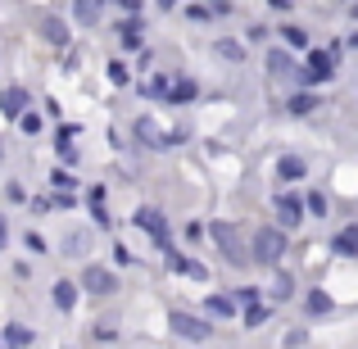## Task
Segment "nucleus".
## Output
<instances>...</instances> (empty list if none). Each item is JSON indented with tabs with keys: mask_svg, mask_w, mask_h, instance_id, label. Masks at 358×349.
I'll return each instance as SVG.
<instances>
[{
	"mask_svg": "<svg viewBox=\"0 0 358 349\" xmlns=\"http://www.w3.org/2000/svg\"><path fill=\"white\" fill-rule=\"evenodd\" d=\"M204 232H209V241L218 245V254H222V259L231 263V268H245V263H250V250H245L241 232L231 227V222H222V218H218V222H209Z\"/></svg>",
	"mask_w": 358,
	"mask_h": 349,
	"instance_id": "1",
	"label": "nucleus"
},
{
	"mask_svg": "<svg viewBox=\"0 0 358 349\" xmlns=\"http://www.w3.org/2000/svg\"><path fill=\"white\" fill-rule=\"evenodd\" d=\"M250 259L263 263V268H277V263L286 259V232H281V227H259V232H254Z\"/></svg>",
	"mask_w": 358,
	"mask_h": 349,
	"instance_id": "2",
	"label": "nucleus"
},
{
	"mask_svg": "<svg viewBox=\"0 0 358 349\" xmlns=\"http://www.w3.org/2000/svg\"><path fill=\"white\" fill-rule=\"evenodd\" d=\"M78 286L87 290V295H96V299H109V295H118V272L100 268V263H87V272H82Z\"/></svg>",
	"mask_w": 358,
	"mask_h": 349,
	"instance_id": "3",
	"label": "nucleus"
},
{
	"mask_svg": "<svg viewBox=\"0 0 358 349\" xmlns=\"http://www.w3.org/2000/svg\"><path fill=\"white\" fill-rule=\"evenodd\" d=\"M168 327H173V336H182V341H209V336H213V322L191 318V313H182V308L168 313Z\"/></svg>",
	"mask_w": 358,
	"mask_h": 349,
	"instance_id": "4",
	"label": "nucleus"
},
{
	"mask_svg": "<svg viewBox=\"0 0 358 349\" xmlns=\"http://www.w3.org/2000/svg\"><path fill=\"white\" fill-rule=\"evenodd\" d=\"M131 222H136V227L145 232L155 245H168V241H173V236H168V218H164L159 209H150V204H145V209H136V213H131Z\"/></svg>",
	"mask_w": 358,
	"mask_h": 349,
	"instance_id": "5",
	"label": "nucleus"
},
{
	"mask_svg": "<svg viewBox=\"0 0 358 349\" xmlns=\"http://www.w3.org/2000/svg\"><path fill=\"white\" fill-rule=\"evenodd\" d=\"M272 213H277L281 232H295L299 222H304V200H299V195H277V200H272Z\"/></svg>",
	"mask_w": 358,
	"mask_h": 349,
	"instance_id": "6",
	"label": "nucleus"
},
{
	"mask_svg": "<svg viewBox=\"0 0 358 349\" xmlns=\"http://www.w3.org/2000/svg\"><path fill=\"white\" fill-rule=\"evenodd\" d=\"M336 78V59L322 50H308V69H304V82H331Z\"/></svg>",
	"mask_w": 358,
	"mask_h": 349,
	"instance_id": "7",
	"label": "nucleus"
},
{
	"mask_svg": "<svg viewBox=\"0 0 358 349\" xmlns=\"http://www.w3.org/2000/svg\"><path fill=\"white\" fill-rule=\"evenodd\" d=\"M78 295H82V286H78V281H69V277L50 286V299H55L59 313H73V308H78Z\"/></svg>",
	"mask_w": 358,
	"mask_h": 349,
	"instance_id": "8",
	"label": "nucleus"
},
{
	"mask_svg": "<svg viewBox=\"0 0 358 349\" xmlns=\"http://www.w3.org/2000/svg\"><path fill=\"white\" fill-rule=\"evenodd\" d=\"M195 96H200L195 78H177V82H168V91H164V105H191Z\"/></svg>",
	"mask_w": 358,
	"mask_h": 349,
	"instance_id": "9",
	"label": "nucleus"
},
{
	"mask_svg": "<svg viewBox=\"0 0 358 349\" xmlns=\"http://www.w3.org/2000/svg\"><path fill=\"white\" fill-rule=\"evenodd\" d=\"M27 105H32V96H27V91L23 87H5V91H0V114H5V118H14V114H23V109Z\"/></svg>",
	"mask_w": 358,
	"mask_h": 349,
	"instance_id": "10",
	"label": "nucleus"
},
{
	"mask_svg": "<svg viewBox=\"0 0 358 349\" xmlns=\"http://www.w3.org/2000/svg\"><path fill=\"white\" fill-rule=\"evenodd\" d=\"M118 41L127 45V50H141V45H145V23H141V18H122L118 23Z\"/></svg>",
	"mask_w": 358,
	"mask_h": 349,
	"instance_id": "11",
	"label": "nucleus"
},
{
	"mask_svg": "<svg viewBox=\"0 0 358 349\" xmlns=\"http://www.w3.org/2000/svg\"><path fill=\"white\" fill-rule=\"evenodd\" d=\"M277 177H281V182H304V177H308V164L299 155H281L277 159Z\"/></svg>",
	"mask_w": 358,
	"mask_h": 349,
	"instance_id": "12",
	"label": "nucleus"
},
{
	"mask_svg": "<svg viewBox=\"0 0 358 349\" xmlns=\"http://www.w3.org/2000/svg\"><path fill=\"white\" fill-rule=\"evenodd\" d=\"M41 36H45L50 45H59V50H64V45H69V23H64L59 14H45V18H41Z\"/></svg>",
	"mask_w": 358,
	"mask_h": 349,
	"instance_id": "13",
	"label": "nucleus"
},
{
	"mask_svg": "<svg viewBox=\"0 0 358 349\" xmlns=\"http://www.w3.org/2000/svg\"><path fill=\"white\" fill-rule=\"evenodd\" d=\"M0 345H14V349H27V345H36V332H32V327H23V322H9L5 332H0Z\"/></svg>",
	"mask_w": 358,
	"mask_h": 349,
	"instance_id": "14",
	"label": "nucleus"
},
{
	"mask_svg": "<svg viewBox=\"0 0 358 349\" xmlns=\"http://www.w3.org/2000/svg\"><path fill=\"white\" fill-rule=\"evenodd\" d=\"M87 204H91V222L96 227H114V218H109V209H105V186H91V195H87Z\"/></svg>",
	"mask_w": 358,
	"mask_h": 349,
	"instance_id": "15",
	"label": "nucleus"
},
{
	"mask_svg": "<svg viewBox=\"0 0 358 349\" xmlns=\"http://www.w3.org/2000/svg\"><path fill=\"white\" fill-rule=\"evenodd\" d=\"M204 313L218 322V318H236V299L231 295H204Z\"/></svg>",
	"mask_w": 358,
	"mask_h": 349,
	"instance_id": "16",
	"label": "nucleus"
},
{
	"mask_svg": "<svg viewBox=\"0 0 358 349\" xmlns=\"http://www.w3.org/2000/svg\"><path fill=\"white\" fill-rule=\"evenodd\" d=\"M213 55H218L222 64H245V45L231 41V36H218V41H213Z\"/></svg>",
	"mask_w": 358,
	"mask_h": 349,
	"instance_id": "17",
	"label": "nucleus"
},
{
	"mask_svg": "<svg viewBox=\"0 0 358 349\" xmlns=\"http://www.w3.org/2000/svg\"><path fill=\"white\" fill-rule=\"evenodd\" d=\"M317 109V96L313 91H295V96H290V105H286V114L290 118H308Z\"/></svg>",
	"mask_w": 358,
	"mask_h": 349,
	"instance_id": "18",
	"label": "nucleus"
},
{
	"mask_svg": "<svg viewBox=\"0 0 358 349\" xmlns=\"http://www.w3.org/2000/svg\"><path fill=\"white\" fill-rule=\"evenodd\" d=\"M136 141L150 150H164V131L155 127V118H136Z\"/></svg>",
	"mask_w": 358,
	"mask_h": 349,
	"instance_id": "19",
	"label": "nucleus"
},
{
	"mask_svg": "<svg viewBox=\"0 0 358 349\" xmlns=\"http://www.w3.org/2000/svg\"><path fill=\"white\" fill-rule=\"evenodd\" d=\"M64 254H69V259H87L91 254V232H69L64 236Z\"/></svg>",
	"mask_w": 358,
	"mask_h": 349,
	"instance_id": "20",
	"label": "nucleus"
},
{
	"mask_svg": "<svg viewBox=\"0 0 358 349\" xmlns=\"http://www.w3.org/2000/svg\"><path fill=\"white\" fill-rule=\"evenodd\" d=\"M100 5H105V0H73V23L91 27L100 18Z\"/></svg>",
	"mask_w": 358,
	"mask_h": 349,
	"instance_id": "21",
	"label": "nucleus"
},
{
	"mask_svg": "<svg viewBox=\"0 0 358 349\" xmlns=\"http://www.w3.org/2000/svg\"><path fill=\"white\" fill-rule=\"evenodd\" d=\"M304 308H308V318H327V313H331V308H336V299L327 295V290H308Z\"/></svg>",
	"mask_w": 358,
	"mask_h": 349,
	"instance_id": "22",
	"label": "nucleus"
},
{
	"mask_svg": "<svg viewBox=\"0 0 358 349\" xmlns=\"http://www.w3.org/2000/svg\"><path fill=\"white\" fill-rule=\"evenodd\" d=\"M331 250L341 254V259H354V254H358V227H345V232H336Z\"/></svg>",
	"mask_w": 358,
	"mask_h": 349,
	"instance_id": "23",
	"label": "nucleus"
},
{
	"mask_svg": "<svg viewBox=\"0 0 358 349\" xmlns=\"http://www.w3.org/2000/svg\"><path fill=\"white\" fill-rule=\"evenodd\" d=\"M281 41H286V50H308V32H304V27H295V23L281 27Z\"/></svg>",
	"mask_w": 358,
	"mask_h": 349,
	"instance_id": "24",
	"label": "nucleus"
},
{
	"mask_svg": "<svg viewBox=\"0 0 358 349\" xmlns=\"http://www.w3.org/2000/svg\"><path fill=\"white\" fill-rule=\"evenodd\" d=\"M268 318H272V308L254 299V304H245V318H241V322H245V327H250V332H254V327H263V322H268Z\"/></svg>",
	"mask_w": 358,
	"mask_h": 349,
	"instance_id": "25",
	"label": "nucleus"
},
{
	"mask_svg": "<svg viewBox=\"0 0 358 349\" xmlns=\"http://www.w3.org/2000/svg\"><path fill=\"white\" fill-rule=\"evenodd\" d=\"M263 64H268L272 78H281V73H290V64H295V59H290V50H268V59H263Z\"/></svg>",
	"mask_w": 358,
	"mask_h": 349,
	"instance_id": "26",
	"label": "nucleus"
},
{
	"mask_svg": "<svg viewBox=\"0 0 358 349\" xmlns=\"http://www.w3.org/2000/svg\"><path fill=\"white\" fill-rule=\"evenodd\" d=\"M14 122H18V127H23V131H27V136H36V131H41V127H45V118H41V114H36V109H32V105H27V109H23V114H14Z\"/></svg>",
	"mask_w": 358,
	"mask_h": 349,
	"instance_id": "27",
	"label": "nucleus"
},
{
	"mask_svg": "<svg viewBox=\"0 0 358 349\" xmlns=\"http://www.w3.org/2000/svg\"><path fill=\"white\" fill-rule=\"evenodd\" d=\"M159 254H164V263H168L173 272H186V268H191V259H186V254H177L173 245H159Z\"/></svg>",
	"mask_w": 358,
	"mask_h": 349,
	"instance_id": "28",
	"label": "nucleus"
},
{
	"mask_svg": "<svg viewBox=\"0 0 358 349\" xmlns=\"http://www.w3.org/2000/svg\"><path fill=\"white\" fill-rule=\"evenodd\" d=\"M304 213H313V218H327V213H331V204H327V195L322 191H313L304 200Z\"/></svg>",
	"mask_w": 358,
	"mask_h": 349,
	"instance_id": "29",
	"label": "nucleus"
},
{
	"mask_svg": "<svg viewBox=\"0 0 358 349\" xmlns=\"http://www.w3.org/2000/svg\"><path fill=\"white\" fill-rule=\"evenodd\" d=\"M91 341H96V345H114V341H118V332L100 322V327H91Z\"/></svg>",
	"mask_w": 358,
	"mask_h": 349,
	"instance_id": "30",
	"label": "nucleus"
},
{
	"mask_svg": "<svg viewBox=\"0 0 358 349\" xmlns=\"http://www.w3.org/2000/svg\"><path fill=\"white\" fill-rule=\"evenodd\" d=\"M109 82H114V87H127V82H131V73H127V64H109Z\"/></svg>",
	"mask_w": 358,
	"mask_h": 349,
	"instance_id": "31",
	"label": "nucleus"
},
{
	"mask_svg": "<svg viewBox=\"0 0 358 349\" xmlns=\"http://www.w3.org/2000/svg\"><path fill=\"white\" fill-rule=\"evenodd\" d=\"M272 295H277V299H290V295H295V281H290V272H281V277H277V290H272Z\"/></svg>",
	"mask_w": 358,
	"mask_h": 349,
	"instance_id": "32",
	"label": "nucleus"
},
{
	"mask_svg": "<svg viewBox=\"0 0 358 349\" xmlns=\"http://www.w3.org/2000/svg\"><path fill=\"white\" fill-rule=\"evenodd\" d=\"M23 245H27V250H32V254H45V250H50L41 232H27V236H23Z\"/></svg>",
	"mask_w": 358,
	"mask_h": 349,
	"instance_id": "33",
	"label": "nucleus"
},
{
	"mask_svg": "<svg viewBox=\"0 0 358 349\" xmlns=\"http://www.w3.org/2000/svg\"><path fill=\"white\" fill-rule=\"evenodd\" d=\"M55 209H78V200H73V191H59V195H55V200H50V213Z\"/></svg>",
	"mask_w": 358,
	"mask_h": 349,
	"instance_id": "34",
	"label": "nucleus"
},
{
	"mask_svg": "<svg viewBox=\"0 0 358 349\" xmlns=\"http://www.w3.org/2000/svg\"><path fill=\"white\" fill-rule=\"evenodd\" d=\"M204 9H209V18H227L231 14V0H209Z\"/></svg>",
	"mask_w": 358,
	"mask_h": 349,
	"instance_id": "35",
	"label": "nucleus"
},
{
	"mask_svg": "<svg viewBox=\"0 0 358 349\" xmlns=\"http://www.w3.org/2000/svg\"><path fill=\"white\" fill-rule=\"evenodd\" d=\"M164 91H168V78H155V82H150V87H145V96H155V100H164Z\"/></svg>",
	"mask_w": 358,
	"mask_h": 349,
	"instance_id": "36",
	"label": "nucleus"
},
{
	"mask_svg": "<svg viewBox=\"0 0 358 349\" xmlns=\"http://www.w3.org/2000/svg\"><path fill=\"white\" fill-rule=\"evenodd\" d=\"M50 182L59 186V191H73V173H64V168H59V173H50Z\"/></svg>",
	"mask_w": 358,
	"mask_h": 349,
	"instance_id": "37",
	"label": "nucleus"
},
{
	"mask_svg": "<svg viewBox=\"0 0 358 349\" xmlns=\"http://www.w3.org/2000/svg\"><path fill=\"white\" fill-rule=\"evenodd\" d=\"M186 18H191V23H209V9H204V5H191V9H186Z\"/></svg>",
	"mask_w": 358,
	"mask_h": 349,
	"instance_id": "38",
	"label": "nucleus"
},
{
	"mask_svg": "<svg viewBox=\"0 0 358 349\" xmlns=\"http://www.w3.org/2000/svg\"><path fill=\"white\" fill-rule=\"evenodd\" d=\"M5 195H9L14 204H23V200H27V195H23V186H18V182H9V186H5Z\"/></svg>",
	"mask_w": 358,
	"mask_h": 349,
	"instance_id": "39",
	"label": "nucleus"
},
{
	"mask_svg": "<svg viewBox=\"0 0 358 349\" xmlns=\"http://www.w3.org/2000/svg\"><path fill=\"white\" fill-rule=\"evenodd\" d=\"M186 277H195V281H204V277H209V268H204V263H191V268H186Z\"/></svg>",
	"mask_w": 358,
	"mask_h": 349,
	"instance_id": "40",
	"label": "nucleus"
},
{
	"mask_svg": "<svg viewBox=\"0 0 358 349\" xmlns=\"http://www.w3.org/2000/svg\"><path fill=\"white\" fill-rule=\"evenodd\" d=\"M236 299H241V304H254V299H259V290H254V286H245V290H236Z\"/></svg>",
	"mask_w": 358,
	"mask_h": 349,
	"instance_id": "41",
	"label": "nucleus"
},
{
	"mask_svg": "<svg viewBox=\"0 0 358 349\" xmlns=\"http://www.w3.org/2000/svg\"><path fill=\"white\" fill-rule=\"evenodd\" d=\"M272 9H281V14H290V9H295V0H268Z\"/></svg>",
	"mask_w": 358,
	"mask_h": 349,
	"instance_id": "42",
	"label": "nucleus"
},
{
	"mask_svg": "<svg viewBox=\"0 0 358 349\" xmlns=\"http://www.w3.org/2000/svg\"><path fill=\"white\" fill-rule=\"evenodd\" d=\"M5 241H9V222H5V213H0V250H5Z\"/></svg>",
	"mask_w": 358,
	"mask_h": 349,
	"instance_id": "43",
	"label": "nucleus"
},
{
	"mask_svg": "<svg viewBox=\"0 0 358 349\" xmlns=\"http://www.w3.org/2000/svg\"><path fill=\"white\" fill-rule=\"evenodd\" d=\"M118 9H127V14H136V9H141V0H118Z\"/></svg>",
	"mask_w": 358,
	"mask_h": 349,
	"instance_id": "44",
	"label": "nucleus"
},
{
	"mask_svg": "<svg viewBox=\"0 0 358 349\" xmlns=\"http://www.w3.org/2000/svg\"><path fill=\"white\" fill-rule=\"evenodd\" d=\"M155 5H159V9H177V5H182V0H155Z\"/></svg>",
	"mask_w": 358,
	"mask_h": 349,
	"instance_id": "45",
	"label": "nucleus"
},
{
	"mask_svg": "<svg viewBox=\"0 0 358 349\" xmlns=\"http://www.w3.org/2000/svg\"><path fill=\"white\" fill-rule=\"evenodd\" d=\"M0 159H5V150H0Z\"/></svg>",
	"mask_w": 358,
	"mask_h": 349,
	"instance_id": "46",
	"label": "nucleus"
},
{
	"mask_svg": "<svg viewBox=\"0 0 358 349\" xmlns=\"http://www.w3.org/2000/svg\"><path fill=\"white\" fill-rule=\"evenodd\" d=\"M345 5H350V0H345Z\"/></svg>",
	"mask_w": 358,
	"mask_h": 349,
	"instance_id": "47",
	"label": "nucleus"
}]
</instances>
